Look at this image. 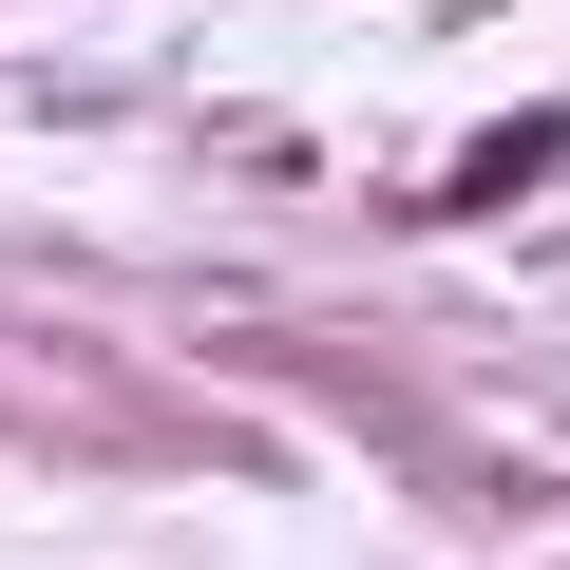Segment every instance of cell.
I'll list each match as a JSON object with an SVG mask.
<instances>
[{
  "label": "cell",
  "mask_w": 570,
  "mask_h": 570,
  "mask_svg": "<svg viewBox=\"0 0 570 570\" xmlns=\"http://www.w3.org/2000/svg\"><path fill=\"white\" fill-rule=\"evenodd\" d=\"M532 171H551V115H513V134H475V153H456V190H438V209H494V190H532Z\"/></svg>",
  "instance_id": "6da1fadb"
}]
</instances>
